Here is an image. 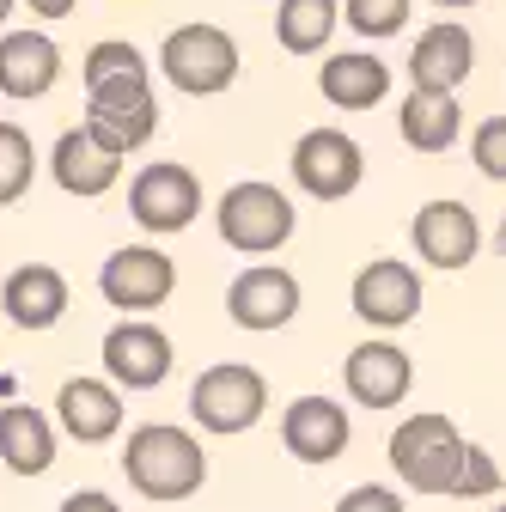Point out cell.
I'll list each match as a JSON object with an SVG mask.
<instances>
[{"mask_svg": "<svg viewBox=\"0 0 506 512\" xmlns=\"http://www.w3.org/2000/svg\"><path fill=\"white\" fill-rule=\"evenodd\" d=\"M55 421L61 433H74L80 445H104L122 427V397L110 391L104 378H68L55 397Z\"/></svg>", "mask_w": 506, "mask_h": 512, "instance_id": "22", "label": "cell"}, {"mask_svg": "<svg viewBox=\"0 0 506 512\" xmlns=\"http://www.w3.org/2000/svg\"><path fill=\"white\" fill-rule=\"evenodd\" d=\"M409 13L415 0H342V19L360 43H385V37H403L409 31Z\"/></svg>", "mask_w": 506, "mask_h": 512, "instance_id": "25", "label": "cell"}, {"mask_svg": "<svg viewBox=\"0 0 506 512\" xmlns=\"http://www.w3.org/2000/svg\"><path fill=\"white\" fill-rule=\"evenodd\" d=\"M348 305L366 330H409L421 317V275L403 256H372L348 287Z\"/></svg>", "mask_w": 506, "mask_h": 512, "instance_id": "8", "label": "cell"}, {"mask_svg": "<svg viewBox=\"0 0 506 512\" xmlns=\"http://www.w3.org/2000/svg\"><path fill=\"white\" fill-rule=\"evenodd\" d=\"M409 244H415V256L427 269H439V275H452V269H470L476 256H482V220L464 208V202H452V196H439V202H421L415 208V220H409Z\"/></svg>", "mask_w": 506, "mask_h": 512, "instance_id": "10", "label": "cell"}, {"mask_svg": "<svg viewBox=\"0 0 506 512\" xmlns=\"http://www.w3.org/2000/svg\"><path fill=\"white\" fill-rule=\"evenodd\" d=\"M263 409H269V384H263L257 366H244V360H220V366H208L196 384H189V415H196L202 433L232 439L244 427H257Z\"/></svg>", "mask_w": 506, "mask_h": 512, "instance_id": "4", "label": "cell"}, {"mask_svg": "<svg viewBox=\"0 0 506 512\" xmlns=\"http://www.w3.org/2000/svg\"><path fill=\"white\" fill-rule=\"evenodd\" d=\"M0 305H7V317L19 330H55L61 311H68V275L49 269V263H19L7 275V287H0Z\"/></svg>", "mask_w": 506, "mask_h": 512, "instance_id": "18", "label": "cell"}, {"mask_svg": "<svg viewBox=\"0 0 506 512\" xmlns=\"http://www.w3.org/2000/svg\"><path fill=\"white\" fill-rule=\"evenodd\" d=\"M122 476H129L135 494H147V500H189L202 488V476H208L202 439L183 433V427H165V421H147V427L129 433Z\"/></svg>", "mask_w": 506, "mask_h": 512, "instance_id": "1", "label": "cell"}, {"mask_svg": "<svg viewBox=\"0 0 506 512\" xmlns=\"http://www.w3.org/2000/svg\"><path fill=\"white\" fill-rule=\"evenodd\" d=\"M342 25V0H281L275 7V37L287 55H318Z\"/></svg>", "mask_w": 506, "mask_h": 512, "instance_id": "24", "label": "cell"}, {"mask_svg": "<svg viewBox=\"0 0 506 512\" xmlns=\"http://www.w3.org/2000/svg\"><path fill=\"white\" fill-rule=\"evenodd\" d=\"M0 464L13 476H43L55 464V421L31 403H7L0 409Z\"/></svg>", "mask_w": 506, "mask_h": 512, "instance_id": "23", "label": "cell"}, {"mask_svg": "<svg viewBox=\"0 0 506 512\" xmlns=\"http://www.w3.org/2000/svg\"><path fill=\"white\" fill-rule=\"evenodd\" d=\"M464 452H470V439L458 433L452 415H439V409L403 415L397 433H391V470L415 494H452L458 470H464Z\"/></svg>", "mask_w": 506, "mask_h": 512, "instance_id": "2", "label": "cell"}, {"mask_svg": "<svg viewBox=\"0 0 506 512\" xmlns=\"http://www.w3.org/2000/svg\"><path fill=\"white\" fill-rule=\"evenodd\" d=\"M37 177V153L19 122H0V208H13Z\"/></svg>", "mask_w": 506, "mask_h": 512, "instance_id": "26", "label": "cell"}, {"mask_svg": "<svg viewBox=\"0 0 506 512\" xmlns=\"http://www.w3.org/2000/svg\"><path fill=\"white\" fill-rule=\"evenodd\" d=\"M433 7H446V13H470V7H482V0H433Z\"/></svg>", "mask_w": 506, "mask_h": 512, "instance_id": "33", "label": "cell"}, {"mask_svg": "<svg viewBox=\"0 0 506 512\" xmlns=\"http://www.w3.org/2000/svg\"><path fill=\"white\" fill-rule=\"evenodd\" d=\"M488 244H494V250L506 256V214H500V226H494V238H488Z\"/></svg>", "mask_w": 506, "mask_h": 512, "instance_id": "34", "label": "cell"}, {"mask_svg": "<svg viewBox=\"0 0 506 512\" xmlns=\"http://www.w3.org/2000/svg\"><path fill=\"white\" fill-rule=\"evenodd\" d=\"M129 214H135L141 232H159V238L196 226V214H202V183H196V171L177 165V159H159V165L135 171V183H129Z\"/></svg>", "mask_w": 506, "mask_h": 512, "instance_id": "7", "label": "cell"}, {"mask_svg": "<svg viewBox=\"0 0 506 512\" xmlns=\"http://www.w3.org/2000/svg\"><path fill=\"white\" fill-rule=\"evenodd\" d=\"M86 128L92 141H104L110 153L129 159L135 147L153 141L159 128V98H153V74H110L86 86Z\"/></svg>", "mask_w": 506, "mask_h": 512, "instance_id": "3", "label": "cell"}, {"mask_svg": "<svg viewBox=\"0 0 506 512\" xmlns=\"http://www.w3.org/2000/svg\"><path fill=\"white\" fill-rule=\"evenodd\" d=\"M336 512H403V494H397V488L366 482V488H348V494L336 500Z\"/></svg>", "mask_w": 506, "mask_h": 512, "instance_id": "30", "label": "cell"}, {"mask_svg": "<svg viewBox=\"0 0 506 512\" xmlns=\"http://www.w3.org/2000/svg\"><path fill=\"white\" fill-rule=\"evenodd\" d=\"M470 159L488 183H506V116H482L470 128Z\"/></svg>", "mask_w": 506, "mask_h": 512, "instance_id": "28", "label": "cell"}, {"mask_svg": "<svg viewBox=\"0 0 506 512\" xmlns=\"http://www.w3.org/2000/svg\"><path fill=\"white\" fill-rule=\"evenodd\" d=\"M159 68H165V80L177 86V92H189V98H214V92H226L232 80H238V43H232V31H220V25H177L165 43H159Z\"/></svg>", "mask_w": 506, "mask_h": 512, "instance_id": "5", "label": "cell"}, {"mask_svg": "<svg viewBox=\"0 0 506 512\" xmlns=\"http://www.w3.org/2000/svg\"><path fill=\"white\" fill-rule=\"evenodd\" d=\"M342 384H348V397L360 409H397L409 397V384H415V360H409V348H397L385 336H366L360 348H348Z\"/></svg>", "mask_w": 506, "mask_h": 512, "instance_id": "12", "label": "cell"}, {"mask_svg": "<svg viewBox=\"0 0 506 512\" xmlns=\"http://www.w3.org/2000/svg\"><path fill=\"white\" fill-rule=\"evenodd\" d=\"M49 171H55V183L68 189V196L92 202V196H104V189H116V177H122V153H110L104 141H92V128H86V122H74L68 135L55 141Z\"/></svg>", "mask_w": 506, "mask_h": 512, "instance_id": "17", "label": "cell"}, {"mask_svg": "<svg viewBox=\"0 0 506 512\" xmlns=\"http://www.w3.org/2000/svg\"><path fill=\"white\" fill-rule=\"evenodd\" d=\"M397 135H403L409 153H427V159L452 153L458 135H464V104H458V92H409L403 110H397Z\"/></svg>", "mask_w": 506, "mask_h": 512, "instance_id": "19", "label": "cell"}, {"mask_svg": "<svg viewBox=\"0 0 506 512\" xmlns=\"http://www.w3.org/2000/svg\"><path fill=\"white\" fill-rule=\"evenodd\" d=\"M98 287H104V299L116 311H129V317L135 311H159L171 299V287H177V263L159 244H122V250L104 256Z\"/></svg>", "mask_w": 506, "mask_h": 512, "instance_id": "11", "label": "cell"}, {"mask_svg": "<svg viewBox=\"0 0 506 512\" xmlns=\"http://www.w3.org/2000/svg\"><path fill=\"white\" fill-rule=\"evenodd\" d=\"M488 494H500V464H494L488 445H476V439H470V452H464V470H458L452 500H488Z\"/></svg>", "mask_w": 506, "mask_h": 512, "instance_id": "29", "label": "cell"}, {"mask_svg": "<svg viewBox=\"0 0 506 512\" xmlns=\"http://www.w3.org/2000/svg\"><path fill=\"white\" fill-rule=\"evenodd\" d=\"M470 74H476V37L464 25L439 19V25H427L409 43V80H415V92H458Z\"/></svg>", "mask_w": 506, "mask_h": 512, "instance_id": "16", "label": "cell"}, {"mask_svg": "<svg viewBox=\"0 0 506 512\" xmlns=\"http://www.w3.org/2000/svg\"><path fill=\"white\" fill-rule=\"evenodd\" d=\"M293 202H287V189H275V183H232L226 196H220V214H214V226H220V238L232 244V250H244V256H275L287 238H293Z\"/></svg>", "mask_w": 506, "mask_h": 512, "instance_id": "6", "label": "cell"}, {"mask_svg": "<svg viewBox=\"0 0 506 512\" xmlns=\"http://www.w3.org/2000/svg\"><path fill=\"white\" fill-rule=\"evenodd\" d=\"M61 80V49L43 31H7L0 37V92L7 98H43Z\"/></svg>", "mask_w": 506, "mask_h": 512, "instance_id": "21", "label": "cell"}, {"mask_svg": "<svg viewBox=\"0 0 506 512\" xmlns=\"http://www.w3.org/2000/svg\"><path fill=\"white\" fill-rule=\"evenodd\" d=\"M318 92L336 110H378V104H385V92H391V68L372 49H336V55H324Z\"/></svg>", "mask_w": 506, "mask_h": 512, "instance_id": "20", "label": "cell"}, {"mask_svg": "<svg viewBox=\"0 0 506 512\" xmlns=\"http://www.w3.org/2000/svg\"><path fill=\"white\" fill-rule=\"evenodd\" d=\"M226 311H232L238 330H287L299 317V281L275 263H250L226 287Z\"/></svg>", "mask_w": 506, "mask_h": 512, "instance_id": "14", "label": "cell"}, {"mask_svg": "<svg viewBox=\"0 0 506 512\" xmlns=\"http://www.w3.org/2000/svg\"><path fill=\"white\" fill-rule=\"evenodd\" d=\"M494 512H506V500H500V506H494Z\"/></svg>", "mask_w": 506, "mask_h": 512, "instance_id": "36", "label": "cell"}, {"mask_svg": "<svg viewBox=\"0 0 506 512\" xmlns=\"http://www.w3.org/2000/svg\"><path fill=\"white\" fill-rule=\"evenodd\" d=\"M61 512H122L110 494H98V488H80V494H68L61 500Z\"/></svg>", "mask_w": 506, "mask_h": 512, "instance_id": "31", "label": "cell"}, {"mask_svg": "<svg viewBox=\"0 0 506 512\" xmlns=\"http://www.w3.org/2000/svg\"><path fill=\"white\" fill-rule=\"evenodd\" d=\"M13 7H19V0H0V25H7V13H13Z\"/></svg>", "mask_w": 506, "mask_h": 512, "instance_id": "35", "label": "cell"}, {"mask_svg": "<svg viewBox=\"0 0 506 512\" xmlns=\"http://www.w3.org/2000/svg\"><path fill=\"white\" fill-rule=\"evenodd\" d=\"M366 177V153L354 135H342V128H305L299 147H293V183L305 189V196L318 202H342L354 196Z\"/></svg>", "mask_w": 506, "mask_h": 512, "instance_id": "9", "label": "cell"}, {"mask_svg": "<svg viewBox=\"0 0 506 512\" xmlns=\"http://www.w3.org/2000/svg\"><path fill=\"white\" fill-rule=\"evenodd\" d=\"M348 409L336 397H293L281 409V445L299 464H336L348 452Z\"/></svg>", "mask_w": 506, "mask_h": 512, "instance_id": "15", "label": "cell"}, {"mask_svg": "<svg viewBox=\"0 0 506 512\" xmlns=\"http://www.w3.org/2000/svg\"><path fill=\"white\" fill-rule=\"evenodd\" d=\"M25 7H31L37 19H68V13H74V0H25Z\"/></svg>", "mask_w": 506, "mask_h": 512, "instance_id": "32", "label": "cell"}, {"mask_svg": "<svg viewBox=\"0 0 506 512\" xmlns=\"http://www.w3.org/2000/svg\"><path fill=\"white\" fill-rule=\"evenodd\" d=\"M110 74H147V55H141L135 43H116V37L92 43L86 61H80V80L92 86V80H110Z\"/></svg>", "mask_w": 506, "mask_h": 512, "instance_id": "27", "label": "cell"}, {"mask_svg": "<svg viewBox=\"0 0 506 512\" xmlns=\"http://www.w3.org/2000/svg\"><path fill=\"white\" fill-rule=\"evenodd\" d=\"M171 336L147 317H122V324L104 336V372L110 384H129V391H153V384L171 378Z\"/></svg>", "mask_w": 506, "mask_h": 512, "instance_id": "13", "label": "cell"}]
</instances>
